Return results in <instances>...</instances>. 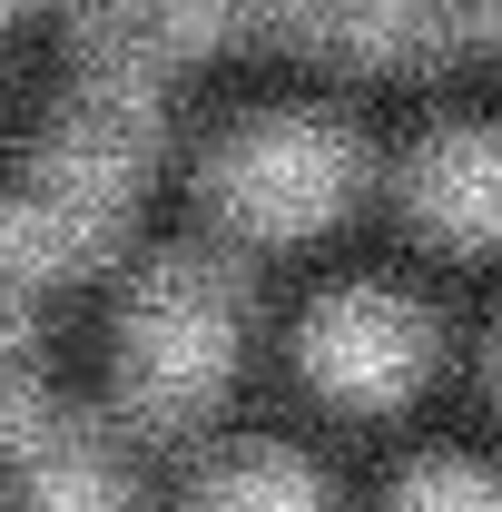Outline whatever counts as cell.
<instances>
[{
  "instance_id": "obj_1",
  "label": "cell",
  "mask_w": 502,
  "mask_h": 512,
  "mask_svg": "<svg viewBox=\"0 0 502 512\" xmlns=\"http://www.w3.org/2000/svg\"><path fill=\"white\" fill-rule=\"evenodd\" d=\"M247 266L217 247H158L119 306V424L138 434H188L227 404L247 355Z\"/></svg>"
},
{
  "instance_id": "obj_2",
  "label": "cell",
  "mask_w": 502,
  "mask_h": 512,
  "mask_svg": "<svg viewBox=\"0 0 502 512\" xmlns=\"http://www.w3.org/2000/svg\"><path fill=\"white\" fill-rule=\"evenodd\" d=\"M375 188V148L335 109H266L227 128L197 168V207L227 247H306L325 227H345Z\"/></svg>"
},
{
  "instance_id": "obj_3",
  "label": "cell",
  "mask_w": 502,
  "mask_h": 512,
  "mask_svg": "<svg viewBox=\"0 0 502 512\" xmlns=\"http://www.w3.org/2000/svg\"><path fill=\"white\" fill-rule=\"evenodd\" d=\"M434 365H443V325L424 316V296L375 286V276L315 296L296 325V375L335 414H404L434 384Z\"/></svg>"
},
{
  "instance_id": "obj_4",
  "label": "cell",
  "mask_w": 502,
  "mask_h": 512,
  "mask_svg": "<svg viewBox=\"0 0 502 512\" xmlns=\"http://www.w3.org/2000/svg\"><path fill=\"white\" fill-rule=\"evenodd\" d=\"M394 207L443 256H502V119L424 128L394 168Z\"/></svg>"
},
{
  "instance_id": "obj_5",
  "label": "cell",
  "mask_w": 502,
  "mask_h": 512,
  "mask_svg": "<svg viewBox=\"0 0 502 512\" xmlns=\"http://www.w3.org/2000/svg\"><path fill=\"white\" fill-rule=\"evenodd\" d=\"M276 20L345 69H414L463 40V0H276Z\"/></svg>"
},
{
  "instance_id": "obj_6",
  "label": "cell",
  "mask_w": 502,
  "mask_h": 512,
  "mask_svg": "<svg viewBox=\"0 0 502 512\" xmlns=\"http://www.w3.org/2000/svg\"><path fill=\"white\" fill-rule=\"evenodd\" d=\"M188 512H345L335 483L286 444H217L188 483Z\"/></svg>"
},
{
  "instance_id": "obj_7",
  "label": "cell",
  "mask_w": 502,
  "mask_h": 512,
  "mask_svg": "<svg viewBox=\"0 0 502 512\" xmlns=\"http://www.w3.org/2000/svg\"><path fill=\"white\" fill-rule=\"evenodd\" d=\"M384 512H502V473L473 453H424V463L394 473Z\"/></svg>"
},
{
  "instance_id": "obj_8",
  "label": "cell",
  "mask_w": 502,
  "mask_h": 512,
  "mask_svg": "<svg viewBox=\"0 0 502 512\" xmlns=\"http://www.w3.org/2000/svg\"><path fill=\"white\" fill-rule=\"evenodd\" d=\"M40 414H50V394H40V375H30V365H20V355L0 345V453L20 444V434H30Z\"/></svg>"
},
{
  "instance_id": "obj_9",
  "label": "cell",
  "mask_w": 502,
  "mask_h": 512,
  "mask_svg": "<svg viewBox=\"0 0 502 512\" xmlns=\"http://www.w3.org/2000/svg\"><path fill=\"white\" fill-rule=\"evenodd\" d=\"M463 40H483V50H502V0H463Z\"/></svg>"
},
{
  "instance_id": "obj_10",
  "label": "cell",
  "mask_w": 502,
  "mask_h": 512,
  "mask_svg": "<svg viewBox=\"0 0 502 512\" xmlns=\"http://www.w3.org/2000/svg\"><path fill=\"white\" fill-rule=\"evenodd\" d=\"M493 404H502V325H493Z\"/></svg>"
},
{
  "instance_id": "obj_11",
  "label": "cell",
  "mask_w": 502,
  "mask_h": 512,
  "mask_svg": "<svg viewBox=\"0 0 502 512\" xmlns=\"http://www.w3.org/2000/svg\"><path fill=\"white\" fill-rule=\"evenodd\" d=\"M10 10H20V0H0V20H10Z\"/></svg>"
}]
</instances>
